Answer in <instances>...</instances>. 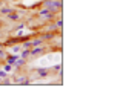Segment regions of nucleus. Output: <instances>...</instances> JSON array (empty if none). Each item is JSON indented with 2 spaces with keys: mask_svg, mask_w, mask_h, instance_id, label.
<instances>
[{
  "mask_svg": "<svg viewBox=\"0 0 134 107\" xmlns=\"http://www.w3.org/2000/svg\"><path fill=\"white\" fill-rule=\"evenodd\" d=\"M43 8L49 9L51 12H55V11H60L62 9V0H43Z\"/></svg>",
  "mask_w": 134,
  "mask_h": 107,
  "instance_id": "obj_1",
  "label": "nucleus"
},
{
  "mask_svg": "<svg viewBox=\"0 0 134 107\" xmlns=\"http://www.w3.org/2000/svg\"><path fill=\"white\" fill-rule=\"evenodd\" d=\"M45 54V48H42L40 46H34V48H31L29 49V55L31 57H37V55H43Z\"/></svg>",
  "mask_w": 134,
  "mask_h": 107,
  "instance_id": "obj_2",
  "label": "nucleus"
},
{
  "mask_svg": "<svg viewBox=\"0 0 134 107\" xmlns=\"http://www.w3.org/2000/svg\"><path fill=\"white\" fill-rule=\"evenodd\" d=\"M17 58H19V54H13V55H9V54H8L5 60H6V63H9V64H13V66H14V63L17 61Z\"/></svg>",
  "mask_w": 134,
  "mask_h": 107,
  "instance_id": "obj_3",
  "label": "nucleus"
},
{
  "mask_svg": "<svg viewBox=\"0 0 134 107\" xmlns=\"http://www.w3.org/2000/svg\"><path fill=\"white\" fill-rule=\"evenodd\" d=\"M36 72H37V77H48L49 75V69L48 67H40Z\"/></svg>",
  "mask_w": 134,
  "mask_h": 107,
  "instance_id": "obj_4",
  "label": "nucleus"
},
{
  "mask_svg": "<svg viewBox=\"0 0 134 107\" xmlns=\"http://www.w3.org/2000/svg\"><path fill=\"white\" fill-rule=\"evenodd\" d=\"M13 11L14 9H11L9 6H2V8H0V14H2V15H8V14L13 12Z\"/></svg>",
  "mask_w": 134,
  "mask_h": 107,
  "instance_id": "obj_5",
  "label": "nucleus"
},
{
  "mask_svg": "<svg viewBox=\"0 0 134 107\" xmlns=\"http://www.w3.org/2000/svg\"><path fill=\"white\" fill-rule=\"evenodd\" d=\"M40 44H43V38H36V40L31 41V46L34 48V46H40Z\"/></svg>",
  "mask_w": 134,
  "mask_h": 107,
  "instance_id": "obj_6",
  "label": "nucleus"
},
{
  "mask_svg": "<svg viewBox=\"0 0 134 107\" xmlns=\"http://www.w3.org/2000/svg\"><path fill=\"white\" fill-rule=\"evenodd\" d=\"M8 15H9V20H19L20 18V14L19 12H9Z\"/></svg>",
  "mask_w": 134,
  "mask_h": 107,
  "instance_id": "obj_7",
  "label": "nucleus"
},
{
  "mask_svg": "<svg viewBox=\"0 0 134 107\" xmlns=\"http://www.w3.org/2000/svg\"><path fill=\"white\" fill-rule=\"evenodd\" d=\"M22 51V46H19V44H15V46H11V52L13 54H19Z\"/></svg>",
  "mask_w": 134,
  "mask_h": 107,
  "instance_id": "obj_8",
  "label": "nucleus"
},
{
  "mask_svg": "<svg viewBox=\"0 0 134 107\" xmlns=\"http://www.w3.org/2000/svg\"><path fill=\"white\" fill-rule=\"evenodd\" d=\"M13 69H14V66L9 64V63H5V64H3V70H5V72H11Z\"/></svg>",
  "mask_w": 134,
  "mask_h": 107,
  "instance_id": "obj_9",
  "label": "nucleus"
},
{
  "mask_svg": "<svg viewBox=\"0 0 134 107\" xmlns=\"http://www.w3.org/2000/svg\"><path fill=\"white\" fill-rule=\"evenodd\" d=\"M6 55H8V52H6L5 49H2V48H0V60H5V58H6Z\"/></svg>",
  "mask_w": 134,
  "mask_h": 107,
  "instance_id": "obj_10",
  "label": "nucleus"
},
{
  "mask_svg": "<svg viewBox=\"0 0 134 107\" xmlns=\"http://www.w3.org/2000/svg\"><path fill=\"white\" fill-rule=\"evenodd\" d=\"M22 48H25V49H31V48H32V46H31V40H29V41H25Z\"/></svg>",
  "mask_w": 134,
  "mask_h": 107,
  "instance_id": "obj_11",
  "label": "nucleus"
},
{
  "mask_svg": "<svg viewBox=\"0 0 134 107\" xmlns=\"http://www.w3.org/2000/svg\"><path fill=\"white\" fill-rule=\"evenodd\" d=\"M6 77H8V72H5L3 69H0V78L3 80V78H6Z\"/></svg>",
  "mask_w": 134,
  "mask_h": 107,
  "instance_id": "obj_12",
  "label": "nucleus"
},
{
  "mask_svg": "<svg viewBox=\"0 0 134 107\" xmlns=\"http://www.w3.org/2000/svg\"><path fill=\"white\" fill-rule=\"evenodd\" d=\"M0 83H2V78H0Z\"/></svg>",
  "mask_w": 134,
  "mask_h": 107,
  "instance_id": "obj_13",
  "label": "nucleus"
}]
</instances>
